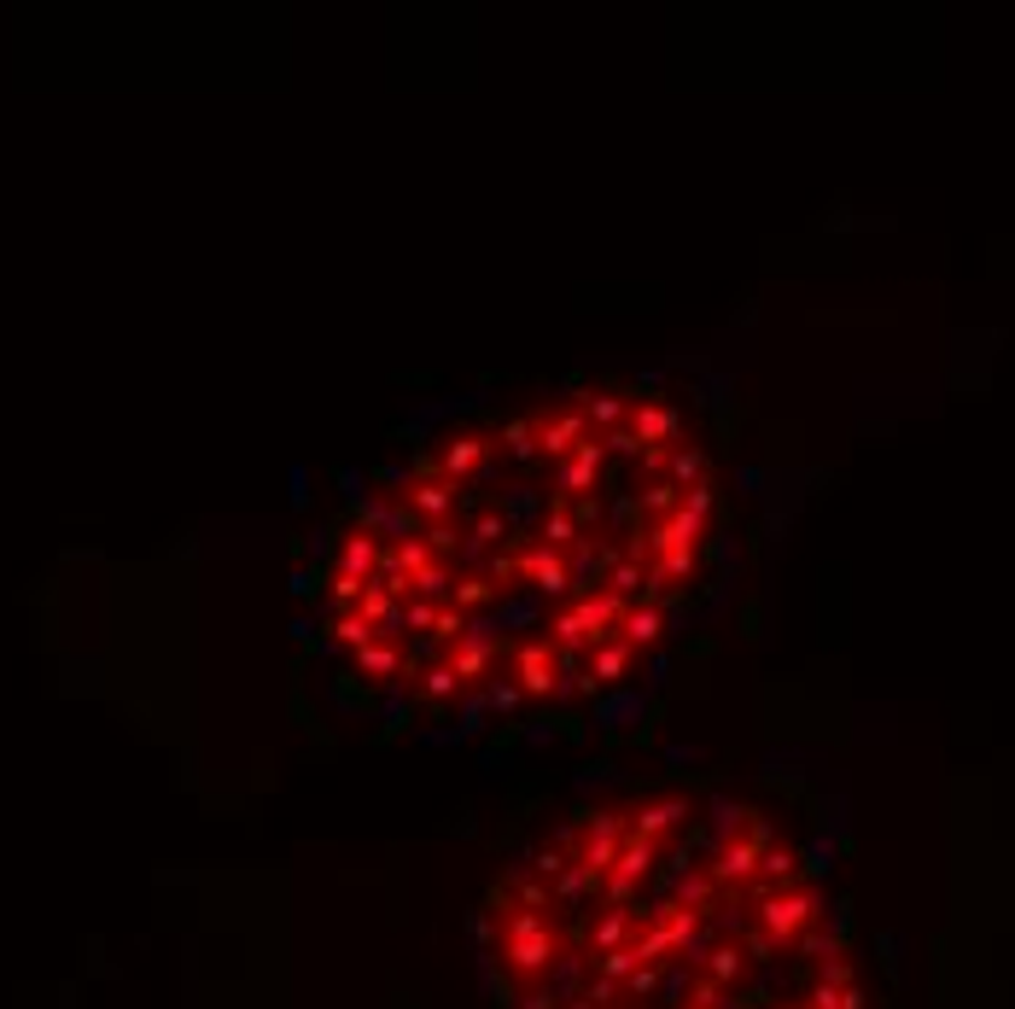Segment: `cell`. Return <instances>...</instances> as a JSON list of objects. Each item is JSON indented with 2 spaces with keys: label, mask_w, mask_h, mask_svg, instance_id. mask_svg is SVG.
Here are the masks:
<instances>
[{
  "label": "cell",
  "mask_w": 1015,
  "mask_h": 1009,
  "mask_svg": "<svg viewBox=\"0 0 1015 1009\" xmlns=\"http://www.w3.org/2000/svg\"><path fill=\"white\" fill-rule=\"evenodd\" d=\"M618 636H625L631 648H648V654H654V642L666 636V613H659L654 602H636V607L625 613V625H618Z\"/></svg>",
  "instance_id": "cell-17"
},
{
  "label": "cell",
  "mask_w": 1015,
  "mask_h": 1009,
  "mask_svg": "<svg viewBox=\"0 0 1015 1009\" xmlns=\"http://www.w3.org/2000/svg\"><path fill=\"white\" fill-rule=\"evenodd\" d=\"M531 625H543V595H503V602H496V630H531Z\"/></svg>",
  "instance_id": "cell-18"
},
{
  "label": "cell",
  "mask_w": 1015,
  "mask_h": 1009,
  "mask_svg": "<svg viewBox=\"0 0 1015 1009\" xmlns=\"http://www.w3.org/2000/svg\"><path fill=\"white\" fill-rule=\"evenodd\" d=\"M421 538L432 543V554H455V549H462V531H455L450 520H438V525H421Z\"/></svg>",
  "instance_id": "cell-37"
},
{
  "label": "cell",
  "mask_w": 1015,
  "mask_h": 1009,
  "mask_svg": "<svg viewBox=\"0 0 1015 1009\" xmlns=\"http://www.w3.org/2000/svg\"><path fill=\"white\" fill-rule=\"evenodd\" d=\"M485 724H490V700H485V683H479V689H467V694H462V712H455V724H450V730L462 735V747H467L473 735H485Z\"/></svg>",
  "instance_id": "cell-22"
},
{
  "label": "cell",
  "mask_w": 1015,
  "mask_h": 1009,
  "mask_svg": "<svg viewBox=\"0 0 1015 1009\" xmlns=\"http://www.w3.org/2000/svg\"><path fill=\"white\" fill-rule=\"evenodd\" d=\"M602 467H607V444H602V438L578 444V456H567L561 467H554L549 508H567L572 497H584V490H595V479H602Z\"/></svg>",
  "instance_id": "cell-2"
},
{
  "label": "cell",
  "mask_w": 1015,
  "mask_h": 1009,
  "mask_svg": "<svg viewBox=\"0 0 1015 1009\" xmlns=\"http://www.w3.org/2000/svg\"><path fill=\"white\" fill-rule=\"evenodd\" d=\"M339 578H362V584H374V572H380V538L374 531H345V543H339Z\"/></svg>",
  "instance_id": "cell-12"
},
{
  "label": "cell",
  "mask_w": 1015,
  "mask_h": 1009,
  "mask_svg": "<svg viewBox=\"0 0 1015 1009\" xmlns=\"http://www.w3.org/2000/svg\"><path fill=\"white\" fill-rule=\"evenodd\" d=\"M636 385L642 391H659V385H666V368H636Z\"/></svg>",
  "instance_id": "cell-53"
},
{
  "label": "cell",
  "mask_w": 1015,
  "mask_h": 1009,
  "mask_svg": "<svg viewBox=\"0 0 1015 1009\" xmlns=\"http://www.w3.org/2000/svg\"><path fill=\"white\" fill-rule=\"evenodd\" d=\"M520 572H526V584L543 595L549 607H561V602H572V572H567V554L561 549H549V543H531L526 554H520Z\"/></svg>",
  "instance_id": "cell-3"
},
{
  "label": "cell",
  "mask_w": 1015,
  "mask_h": 1009,
  "mask_svg": "<svg viewBox=\"0 0 1015 1009\" xmlns=\"http://www.w3.org/2000/svg\"><path fill=\"white\" fill-rule=\"evenodd\" d=\"M503 444L514 449V461L526 467V461L537 456V426H531V421H508V426H503Z\"/></svg>",
  "instance_id": "cell-32"
},
{
  "label": "cell",
  "mask_w": 1015,
  "mask_h": 1009,
  "mask_svg": "<svg viewBox=\"0 0 1015 1009\" xmlns=\"http://www.w3.org/2000/svg\"><path fill=\"white\" fill-rule=\"evenodd\" d=\"M683 508H695V513H712V508H718L712 485H695V490H683Z\"/></svg>",
  "instance_id": "cell-50"
},
{
  "label": "cell",
  "mask_w": 1015,
  "mask_h": 1009,
  "mask_svg": "<svg viewBox=\"0 0 1015 1009\" xmlns=\"http://www.w3.org/2000/svg\"><path fill=\"white\" fill-rule=\"evenodd\" d=\"M496 513H503V520L514 525V538H520L526 525H543L549 508H543V497H537V490L520 485V490H503V508H496Z\"/></svg>",
  "instance_id": "cell-20"
},
{
  "label": "cell",
  "mask_w": 1015,
  "mask_h": 1009,
  "mask_svg": "<svg viewBox=\"0 0 1015 1009\" xmlns=\"http://www.w3.org/2000/svg\"><path fill=\"white\" fill-rule=\"evenodd\" d=\"M736 531H712V543H707V561L712 566H723V572H736Z\"/></svg>",
  "instance_id": "cell-36"
},
{
  "label": "cell",
  "mask_w": 1015,
  "mask_h": 1009,
  "mask_svg": "<svg viewBox=\"0 0 1015 1009\" xmlns=\"http://www.w3.org/2000/svg\"><path fill=\"white\" fill-rule=\"evenodd\" d=\"M414 741L432 747V753H455V747H462V735H455V730H432V724H414Z\"/></svg>",
  "instance_id": "cell-42"
},
{
  "label": "cell",
  "mask_w": 1015,
  "mask_h": 1009,
  "mask_svg": "<svg viewBox=\"0 0 1015 1009\" xmlns=\"http://www.w3.org/2000/svg\"><path fill=\"white\" fill-rule=\"evenodd\" d=\"M607 590L625 595V602H631V595H642V590H648V561H631V554H625V561L607 572Z\"/></svg>",
  "instance_id": "cell-28"
},
{
  "label": "cell",
  "mask_w": 1015,
  "mask_h": 1009,
  "mask_svg": "<svg viewBox=\"0 0 1015 1009\" xmlns=\"http://www.w3.org/2000/svg\"><path fill=\"white\" fill-rule=\"evenodd\" d=\"M700 758H707V753H700L695 741H672V747H666V765H672V771H683V765H700Z\"/></svg>",
  "instance_id": "cell-47"
},
{
  "label": "cell",
  "mask_w": 1015,
  "mask_h": 1009,
  "mask_svg": "<svg viewBox=\"0 0 1015 1009\" xmlns=\"http://www.w3.org/2000/svg\"><path fill=\"white\" fill-rule=\"evenodd\" d=\"M409 666H403V654H398V642H368L362 654H357V677H368V683H398Z\"/></svg>",
  "instance_id": "cell-16"
},
{
  "label": "cell",
  "mask_w": 1015,
  "mask_h": 1009,
  "mask_svg": "<svg viewBox=\"0 0 1015 1009\" xmlns=\"http://www.w3.org/2000/svg\"><path fill=\"white\" fill-rule=\"evenodd\" d=\"M450 584H455V578H450V572H444V566H426V572H421V578H414V595H421V602H432V607H438V602H444V595H450Z\"/></svg>",
  "instance_id": "cell-33"
},
{
  "label": "cell",
  "mask_w": 1015,
  "mask_h": 1009,
  "mask_svg": "<svg viewBox=\"0 0 1015 1009\" xmlns=\"http://www.w3.org/2000/svg\"><path fill=\"white\" fill-rule=\"evenodd\" d=\"M485 578L496 584V595H514V584H526V572H520V554H514V549H496L490 561H485Z\"/></svg>",
  "instance_id": "cell-27"
},
{
  "label": "cell",
  "mask_w": 1015,
  "mask_h": 1009,
  "mask_svg": "<svg viewBox=\"0 0 1015 1009\" xmlns=\"http://www.w3.org/2000/svg\"><path fill=\"white\" fill-rule=\"evenodd\" d=\"M607 456H642V444H636V432H631V426L607 432Z\"/></svg>",
  "instance_id": "cell-49"
},
{
  "label": "cell",
  "mask_w": 1015,
  "mask_h": 1009,
  "mask_svg": "<svg viewBox=\"0 0 1015 1009\" xmlns=\"http://www.w3.org/2000/svg\"><path fill=\"white\" fill-rule=\"evenodd\" d=\"M537 543H549V549H578L584 543V525H578V513L572 508H549L543 513V525H537Z\"/></svg>",
  "instance_id": "cell-21"
},
{
  "label": "cell",
  "mask_w": 1015,
  "mask_h": 1009,
  "mask_svg": "<svg viewBox=\"0 0 1015 1009\" xmlns=\"http://www.w3.org/2000/svg\"><path fill=\"white\" fill-rule=\"evenodd\" d=\"M398 566L409 572V578H421L426 566H438V554H432L426 538H409V543H398Z\"/></svg>",
  "instance_id": "cell-31"
},
{
  "label": "cell",
  "mask_w": 1015,
  "mask_h": 1009,
  "mask_svg": "<svg viewBox=\"0 0 1015 1009\" xmlns=\"http://www.w3.org/2000/svg\"><path fill=\"white\" fill-rule=\"evenodd\" d=\"M695 561H700V549H672V554H659V572L677 584V578H689V572H695Z\"/></svg>",
  "instance_id": "cell-39"
},
{
  "label": "cell",
  "mask_w": 1015,
  "mask_h": 1009,
  "mask_svg": "<svg viewBox=\"0 0 1015 1009\" xmlns=\"http://www.w3.org/2000/svg\"><path fill=\"white\" fill-rule=\"evenodd\" d=\"M357 525L374 531V538H391V549L409 543V538H421V520H414V508H409L403 497H385V490H374V497L357 508Z\"/></svg>",
  "instance_id": "cell-5"
},
{
  "label": "cell",
  "mask_w": 1015,
  "mask_h": 1009,
  "mask_svg": "<svg viewBox=\"0 0 1015 1009\" xmlns=\"http://www.w3.org/2000/svg\"><path fill=\"white\" fill-rule=\"evenodd\" d=\"M368 479H374V472H362V467H339V490H345V502H368Z\"/></svg>",
  "instance_id": "cell-40"
},
{
  "label": "cell",
  "mask_w": 1015,
  "mask_h": 1009,
  "mask_svg": "<svg viewBox=\"0 0 1015 1009\" xmlns=\"http://www.w3.org/2000/svg\"><path fill=\"white\" fill-rule=\"evenodd\" d=\"M677 502H683V490H677L672 479H654V485H642L636 513H642V520H672V513H677Z\"/></svg>",
  "instance_id": "cell-24"
},
{
  "label": "cell",
  "mask_w": 1015,
  "mask_h": 1009,
  "mask_svg": "<svg viewBox=\"0 0 1015 1009\" xmlns=\"http://www.w3.org/2000/svg\"><path fill=\"white\" fill-rule=\"evenodd\" d=\"M520 741H526V747H549V741H561V718H526Z\"/></svg>",
  "instance_id": "cell-34"
},
{
  "label": "cell",
  "mask_w": 1015,
  "mask_h": 1009,
  "mask_svg": "<svg viewBox=\"0 0 1015 1009\" xmlns=\"http://www.w3.org/2000/svg\"><path fill=\"white\" fill-rule=\"evenodd\" d=\"M455 497H462V485H450V479H426V485H414L403 502L414 508V520H421V525H438V520H450V513H455Z\"/></svg>",
  "instance_id": "cell-13"
},
{
  "label": "cell",
  "mask_w": 1015,
  "mask_h": 1009,
  "mask_svg": "<svg viewBox=\"0 0 1015 1009\" xmlns=\"http://www.w3.org/2000/svg\"><path fill=\"white\" fill-rule=\"evenodd\" d=\"M403 625L409 630H432V625H438V607L421 602V595H409V602H403Z\"/></svg>",
  "instance_id": "cell-41"
},
{
  "label": "cell",
  "mask_w": 1015,
  "mask_h": 1009,
  "mask_svg": "<svg viewBox=\"0 0 1015 1009\" xmlns=\"http://www.w3.org/2000/svg\"><path fill=\"white\" fill-rule=\"evenodd\" d=\"M672 683V654H648V671H642V689L648 694H659Z\"/></svg>",
  "instance_id": "cell-43"
},
{
  "label": "cell",
  "mask_w": 1015,
  "mask_h": 1009,
  "mask_svg": "<svg viewBox=\"0 0 1015 1009\" xmlns=\"http://www.w3.org/2000/svg\"><path fill=\"white\" fill-rule=\"evenodd\" d=\"M631 415V403L618 397V391H584V421H595V426H618Z\"/></svg>",
  "instance_id": "cell-26"
},
{
  "label": "cell",
  "mask_w": 1015,
  "mask_h": 1009,
  "mask_svg": "<svg viewBox=\"0 0 1015 1009\" xmlns=\"http://www.w3.org/2000/svg\"><path fill=\"white\" fill-rule=\"evenodd\" d=\"M462 689V677L450 671V660H438V666H426V677H421V707L426 712H444V700Z\"/></svg>",
  "instance_id": "cell-25"
},
{
  "label": "cell",
  "mask_w": 1015,
  "mask_h": 1009,
  "mask_svg": "<svg viewBox=\"0 0 1015 1009\" xmlns=\"http://www.w3.org/2000/svg\"><path fill=\"white\" fill-rule=\"evenodd\" d=\"M578 607V619H584V636H590V648H602V642H613L618 636V625H625V595H613V590H595V595H584V602H572Z\"/></svg>",
  "instance_id": "cell-9"
},
{
  "label": "cell",
  "mask_w": 1015,
  "mask_h": 1009,
  "mask_svg": "<svg viewBox=\"0 0 1015 1009\" xmlns=\"http://www.w3.org/2000/svg\"><path fill=\"white\" fill-rule=\"evenodd\" d=\"M689 817H695V799H689V794H659V799H648V806L631 811V829L648 835V840H666V835H677Z\"/></svg>",
  "instance_id": "cell-8"
},
{
  "label": "cell",
  "mask_w": 1015,
  "mask_h": 1009,
  "mask_svg": "<svg viewBox=\"0 0 1015 1009\" xmlns=\"http://www.w3.org/2000/svg\"><path fill=\"white\" fill-rule=\"evenodd\" d=\"M631 660H636V648L625 642V636H613V642L590 648V677L602 689H618V683H631Z\"/></svg>",
  "instance_id": "cell-14"
},
{
  "label": "cell",
  "mask_w": 1015,
  "mask_h": 1009,
  "mask_svg": "<svg viewBox=\"0 0 1015 1009\" xmlns=\"http://www.w3.org/2000/svg\"><path fill=\"white\" fill-rule=\"evenodd\" d=\"M695 403H707L712 415H723V408H730V380H707V385H695Z\"/></svg>",
  "instance_id": "cell-44"
},
{
  "label": "cell",
  "mask_w": 1015,
  "mask_h": 1009,
  "mask_svg": "<svg viewBox=\"0 0 1015 1009\" xmlns=\"http://www.w3.org/2000/svg\"><path fill=\"white\" fill-rule=\"evenodd\" d=\"M485 700H490V712L503 718V724H520V700H526V689L514 683V671H508V677H485Z\"/></svg>",
  "instance_id": "cell-23"
},
{
  "label": "cell",
  "mask_w": 1015,
  "mask_h": 1009,
  "mask_svg": "<svg viewBox=\"0 0 1015 1009\" xmlns=\"http://www.w3.org/2000/svg\"><path fill=\"white\" fill-rule=\"evenodd\" d=\"M334 630H339V642H345V648H357V654H362L368 642H380V630L368 625L362 613H339V619H334Z\"/></svg>",
  "instance_id": "cell-30"
},
{
  "label": "cell",
  "mask_w": 1015,
  "mask_h": 1009,
  "mask_svg": "<svg viewBox=\"0 0 1015 1009\" xmlns=\"http://www.w3.org/2000/svg\"><path fill=\"white\" fill-rule=\"evenodd\" d=\"M485 602H496V584L485 578V572H462V578H455V607H485Z\"/></svg>",
  "instance_id": "cell-29"
},
{
  "label": "cell",
  "mask_w": 1015,
  "mask_h": 1009,
  "mask_svg": "<svg viewBox=\"0 0 1015 1009\" xmlns=\"http://www.w3.org/2000/svg\"><path fill=\"white\" fill-rule=\"evenodd\" d=\"M707 811H712V822H707L712 847H723V840H741V835L753 829V817H759L753 806H741V799H730V794H712Z\"/></svg>",
  "instance_id": "cell-15"
},
{
  "label": "cell",
  "mask_w": 1015,
  "mask_h": 1009,
  "mask_svg": "<svg viewBox=\"0 0 1015 1009\" xmlns=\"http://www.w3.org/2000/svg\"><path fill=\"white\" fill-rule=\"evenodd\" d=\"M631 432H636L642 449H672L677 432H683V415H677L672 403H654V397H648V403L631 408Z\"/></svg>",
  "instance_id": "cell-10"
},
{
  "label": "cell",
  "mask_w": 1015,
  "mask_h": 1009,
  "mask_svg": "<svg viewBox=\"0 0 1015 1009\" xmlns=\"http://www.w3.org/2000/svg\"><path fill=\"white\" fill-rule=\"evenodd\" d=\"M514 683H520L526 694H554V683H561V648H554V642L514 648Z\"/></svg>",
  "instance_id": "cell-7"
},
{
  "label": "cell",
  "mask_w": 1015,
  "mask_h": 1009,
  "mask_svg": "<svg viewBox=\"0 0 1015 1009\" xmlns=\"http://www.w3.org/2000/svg\"><path fill=\"white\" fill-rule=\"evenodd\" d=\"M462 630H467L462 607H438V625H432V636H438V642H462Z\"/></svg>",
  "instance_id": "cell-45"
},
{
  "label": "cell",
  "mask_w": 1015,
  "mask_h": 1009,
  "mask_svg": "<svg viewBox=\"0 0 1015 1009\" xmlns=\"http://www.w3.org/2000/svg\"><path fill=\"white\" fill-rule=\"evenodd\" d=\"M741 490H748V497H764V472L759 467H741V479H736Z\"/></svg>",
  "instance_id": "cell-52"
},
{
  "label": "cell",
  "mask_w": 1015,
  "mask_h": 1009,
  "mask_svg": "<svg viewBox=\"0 0 1015 1009\" xmlns=\"http://www.w3.org/2000/svg\"><path fill=\"white\" fill-rule=\"evenodd\" d=\"M490 449H496L490 432H450L444 456H438V472H444L450 485H473L490 467Z\"/></svg>",
  "instance_id": "cell-4"
},
{
  "label": "cell",
  "mask_w": 1015,
  "mask_h": 1009,
  "mask_svg": "<svg viewBox=\"0 0 1015 1009\" xmlns=\"http://www.w3.org/2000/svg\"><path fill=\"white\" fill-rule=\"evenodd\" d=\"M286 497H293V508H309V467L304 461L286 472Z\"/></svg>",
  "instance_id": "cell-46"
},
{
  "label": "cell",
  "mask_w": 1015,
  "mask_h": 1009,
  "mask_svg": "<svg viewBox=\"0 0 1015 1009\" xmlns=\"http://www.w3.org/2000/svg\"><path fill=\"white\" fill-rule=\"evenodd\" d=\"M590 724H595V730H607V735L631 730V724H659V700H654L648 689H642V683L602 689V694H595V707H590Z\"/></svg>",
  "instance_id": "cell-1"
},
{
  "label": "cell",
  "mask_w": 1015,
  "mask_h": 1009,
  "mask_svg": "<svg viewBox=\"0 0 1015 1009\" xmlns=\"http://www.w3.org/2000/svg\"><path fill=\"white\" fill-rule=\"evenodd\" d=\"M730 595H736V572H723V578L707 590V607L700 613H718V607H730Z\"/></svg>",
  "instance_id": "cell-48"
},
{
  "label": "cell",
  "mask_w": 1015,
  "mask_h": 1009,
  "mask_svg": "<svg viewBox=\"0 0 1015 1009\" xmlns=\"http://www.w3.org/2000/svg\"><path fill=\"white\" fill-rule=\"evenodd\" d=\"M316 625H321V613H304V619H293V642H316Z\"/></svg>",
  "instance_id": "cell-51"
},
{
  "label": "cell",
  "mask_w": 1015,
  "mask_h": 1009,
  "mask_svg": "<svg viewBox=\"0 0 1015 1009\" xmlns=\"http://www.w3.org/2000/svg\"><path fill=\"white\" fill-rule=\"evenodd\" d=\"M327 572H334V566H298V572H293V584H286V590H293L298 602H309V595H316V590L327 584Z\"/></svg>",
  "instance_id": "cell-38"
},
{
  "label": "cell",
  "mask_w": 1015,
  "mask_h": 1009,
  "mask_svg": "<svg viewBox=\"0 0 1015 1009\" xmlns=\"http://www.w3.org/2000/svg\"><path fill=\"white\" fill-rule=\"evenodd\" d=\"M531 426H537V449H543L554 467H561L567 456H578V444H590V421L578 415V408H567V415H561V408H543Z\"/></svg>",
  "instance_id": "cell-6"
},
{
  "label": "cell",
  "mask_w": 1015,
  "mask_h": 1009,
  "mask_svg": "<svg viewBox=\"0 0 1015 1009\" xmlns=\"http://www.w3.org/2000/svg\"><path fill=\"white\" fill-rule=\"evenodd\" d=\"M613 782H618V765H584V771L572 776V788L578 794H595V788H613Z\"/></svg>",
  "instance_id": "cell-35"
},
{
  "label": "cell",
  "mask_w": 1015,
  "mask_h": 1009,
  "mask_svg": "<svg viewBox=\"0 0 1015 1009\" xmlns=\"http://www.w3.org/2000/svg\"><path fill=\"white\" fill-rule=\"evenodd\" d=\"M666 479L677 485V490H695V485H707L712 479V461H707V449H695V444H672V472Z\"/></svg>",
  "instance_id": "cell-19"
},
{
  "label": "cell",
  "mask_w": 1015,
  "mask_h": 1009,
  "mask_svg": "<svg viewBox=\"0 0 1015 1009\" xmlns=\"http://www.w3.org/2000/svg\"><path fill=\"white\" fill-rule=\"evenodd\" d=\"M414 712H426V707H421V689H414L409 677H398V683H380V741L414 730Z\"/></svg>",
  "instance_id": "cell-11"
}]
</instances>
